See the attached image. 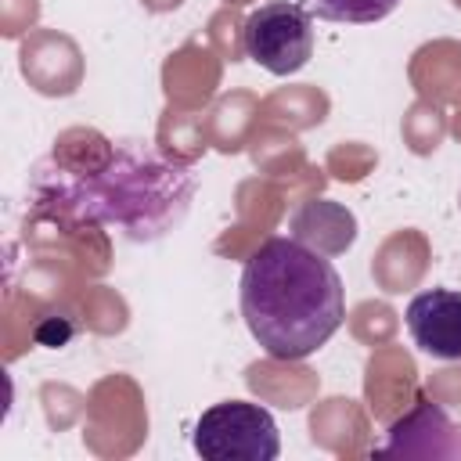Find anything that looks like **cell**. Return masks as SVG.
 <instances>
[{
	"mask_svg": "<svg viewBox=\"0 0 461 461\" xmlns=\"http://www.w3.org/2000/svg\"><path fill=\"white\" fill-rule=\"evenodd\" d=\"M238 295L249 335L274 360L317 353L346 317L339 270L295 238H267L245 259Z\"/></svg>",
	"mask_w": 461,
	"mask_h": 461,
	"instance_id": "1",
	"label": "cell"
},
{
	"mask_svg": "<svg viewBox=\"0 0 461 461\" xmlns=\"http://www.w3.org/2000/svg\"><path fill=\"white\" fill-rule=\"evenodd\" d=\"M191 194L194 180L187 166L137 140L119 144L104 169L76 176L68 184L72 205L101 223L122 227L137 241L169 234L184 220Z\"/></svg>",
	"mask_w": 461,
	"mask_h": 461,
	"instance_id": "2",
	"label": "cell"
},
{
	"mask_svg": "<svg viewBox=\"0 0 461 461\" xmlns=\"http://www.w3.org/2000/svg\"><path fill=\"white\" fill-rule=\"evenodd\" d=\"M191 443L205 461H274L281 454L274 414L249 400H223L202 411Z\"/></svg>",
	"mask_w": 461,
	"mask_h": 461,
	"instance_id": "3",
	"label": "cell"
},
{
	"mask_svg": "<svg viewBox=\"0 0 461 461\" xmlns=\"http://www.w3.org/2000/svg\"><path fill=\"white\" fill-rule=\"evenodd\" d=\"M241 50L270 76H292L313 58V18L299 0H270L241 25Z\"/></svg>",
	"mask_w": 461,
	"mask_h": 461,
	"instance_id": "4",
	"label": "cell"
},
{
	"mask_svg": "<svg viewBox=\"0 0 461 461\" xmlns=\"http://www.w3.org/2000/svg\"><path fill=\"white\" fill-rule=\"evenodd\" d=\"M407 331L414 346L436 360H461V292L429 288L407 303Z\"/></svg>",
	"mask_w": 461,
	"mask_h": 461,
	"instance_id": "5",
	"label": "cell"
},
{
	"mask_svg": "<svg viewBox=\"0 0 461 461\" xmlns=\"http://www.w3.org/2000/svg\"><path fill=\"white\" fill-rule=\"evenodd\" d=\"M378 454H421V457H457L461 454V429L450 421V414L432 403L418 400L414 411L396 418L385 432V443Z\"/></svg>",
	"mask_w": 461,
	"mask_h": 461,
	"instance_id": "6",
	"label": "cell"
},
{
	"mask_svg": "<svg viewBox=\"0 0 461 461\" xmlns=\"http://www.w3.org/2000/svg\"><path fill=\"white\" fill-rule=\"evenodd\" d=\"M310 18L321 22H339V25H375L389 18L400 0H299Z\"/></svg>",
	"mask_w": 461,
	"mask_h": 461,
	"instance_id": "7",
	"label": "cell"
}]
</instances>
